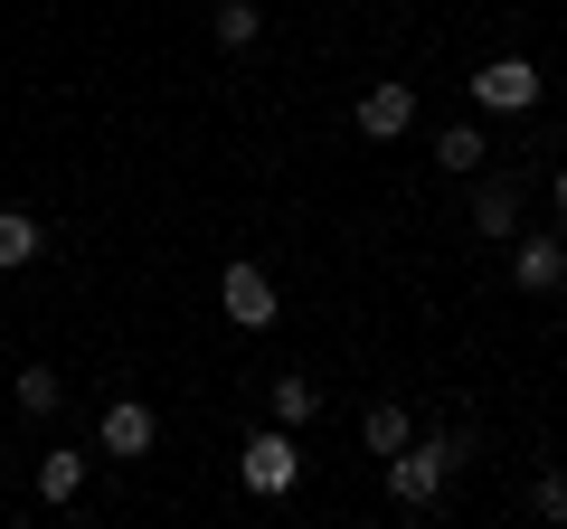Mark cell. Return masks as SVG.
Masks as SVG:
<instances>
[{"mask_svg":"<svg viewBox=\"0 0 567 529\" xmlns=\"http://www.w3.org/2000/svg\"><path fill=\"white\" fill-rule=\"evenodd\" d=\"M473 464V435L445 426V435H416V445L388 454V491H398V510H435L445 501V483Z\"/></svg>","mask_w":567,"mask_h":529,"instance_id":"cell-1","label":"cell"},{"mask_svg":"<svg viewBox=\"0 0 567 529\" xmlns=\"http://www.w3.org/2000/svg\"><path fill=\"white\" fill-rule=\"evenodd\" d=\"M237 473H246V491H256V501H284V491L303 483V445H293V426H265V435H246Z\"/></svg>","mask_w":567,"mask_h":529,"instance_id":"cell-2","label":"cell"},{"mask_svg":"<svg viewBox=\"0 0 567 529\" xmlns=\"http://www.w3.org/2000/svg\"><path fill=\"white\" fill-rule=\"evenodd\" d=\"M539 66L529 58H483L473 66V114H539Z\"/></svg>","mask_w":567,"mask_h":529,"instance_id":"cell-3","label":"cell"},{"mask_svg":"<svg viewBox=\"0 0 567 529\" xmlns=\"http://www.w3.org/2000/svg\"><path fill=\"white\" fill-rule=\"evenodd\" d=\"M218 312H227L237 331H275V322H284V303H275V274L237 256V264L218 274Z\"/></svg>","mask_w":567,"mask_h":529,"instance_id":"cell-4","label":"cell"},{"mask_svg":"<svg viewBox=\"0 0 567 529\" xmlns=\"http://www.w3.org/2000/svg\"><path fill=\"white\" fill-rule=\"evenodd\" d=\"M152 435H162V416L142 407V397H114V407L95 416V445L114 454V464H142V454H152Z\"/></svg>","mask_w":567,"mask_h":529,"instance_id":"cell-5","label":"cell"},{"mask_svg":"<svg viewBox=\"0 0 567 529\" xmlns=\"http://www.w3.org/2000/svg\"><path fill=\"white\" fill-rule=\"evenodd\" d=\"M511 284L520 293H558L567 284V237H548V227L539 237H511Z\"/></svg>","mask_w":567,"mask_h":529,"instance_id":"cell-6","label":"cell"},{"mask_svg":"<svg viewBox=\"0 0 567 529\" xmlns=\"http://www.w3.org/2000/svg\"><path fill=\"white\" fill-rule=\"evenodd\" d=\"M473 237L483 246L520 237V180H473Z\"/></svg>","mask_w":567,"mask_h":529,"instance_id":"cell-7","label":"cell"},{"mask_svg":"<svg viewBox=\"0 0 567 529\" xmlns=\"http://www.w3.org/2000/svg\"><path fill=\"white\" fill-rule=\"evenodd\" d=\"M416 123V85H360V133L369 143H398Z\"/></svg>","mask_w":567,"mask_h":529,"instance_id":"cell-8","label":"cell"},{"mask_svg":"<svg viewBox=\"0 0 567 529\" xmlns=\"http://www.w3.org/2000/svg\"><path fill=\"white\" fill-rule=\"evenodd\" d=\"M85 464H95V454H85V445H48L39 454V501H76V491H85Z\"/></svg>","mask_w":567,"mask_h":529,"instance_id":"cell-9","label":"cell"},{"mask_svg":"<svg viewBox=\"0 0 567 529\" xmlns=\"http://www.w3.org/2000/svg\"><path fill=\"white\" fill-rule=\"evenodd\" d=\"M483 162H492V133H483V123H445V133H435V170H454V180H473Z\"/></svg>","mask_w":567,"mask_h":529,"instance_id":"cell-10","label":"cell"},{"mask_svg":"<svg viewBox=\"0 0 567 529\" xmlns=\"http://www.w3.org/2000/svg\"><path fill=\"white\" fill-rule=\"evenodd\" d=\"M39 246H48V227L29 218V208H0V274H20V264H39Z\"/></svg>","mask_w":567,"mask_h":529,"instance_id":"cell-11","label":"cell"},{"mask_svg":"<svg viewBox=\"0 0 567 529\" xmlns=\"http://www.w3.org/2000/svg\"><path fill=\"white\" fill-rule=\"evenodd\" d=\"M360 435H369V454H379V464H388V454H398V445H416V416H406L398 397H379V407L360 416Z\"/></svg>","mask_w":567,"mask_h":529,"instance_id":"cell-12","label":"cell"},{"mask_svg":"<svg viewBox=\"0 0 567 529\" xmlns=\"http://www.w3.org/2000/svg\"><path fill=\"white\" fill-rule=\"evenodd\" d=\"M58 407H66L58 369H48V360H29V369H20V416H58Z\"/></svg>","mask_w":567,"mask_h":529,"instance_id":"cell-13","label":"cell"},{"mask_svg":"<svg viewBox=\"0 0 567 529\" xmlns=\"http://www.w3.org/2000/svg\"><path fill=\"white\" fill-rule=\"evenodd\" d=\"M265 397H275V426H312V407H322V387H312V378H275Z\"/></svg>","mask_w":567,"mask_h":529,"instance_id":"cell-14","label":"cell"},{"mask_svg":"<svg viewBox=\"0 0 567 529\" xmlns=\"http://www.w3.org/2000/svg\"><path fill=\"white\" fill-rule=\"evenodd\" d=\"M265 39V10L256 0H218V48H256Z\"/></svg>","mask_w":567,"mask_h":529,"instance_id":"cell-15","label":"cell"},{"mask_svg":"<svg viewBox=\"0 0 567 529\" xmlns=\"http://www.w3.org/2000/svg\"><path fill=\"white\" fill-rule=\"evenodd\" d=\"M529 510H539V520H567V473H539V483H529Z\"/></svg>","mask_w":567,"mask_h":529,"instance_id":"cell-16","label":"cell"},{"mask_svg":"<svg viewBox=\"0 0 567 529\" xmlns=\"http://www.w3.org/2000/svg\"><path fill=\"white\" fill-rule=\"evenodd\" d=\"M548 199H558V218H567V162H558V170H548Z\"/></svg>","mask_w":567,"mask_h":529,"instance_id":"cell-17","label":"cell"},{"mask_svg":"<svg viewBox=\"0 0 567 529\" xmlns=\"http://www.w3.org/2000/svg\"><path fill=\"white\" fill-rule=\"evenodd\" d=\"M0 501H10V483H0Z\"/></svg>","mask_w":567,"mask_h":529,"instance_id":"cell-18","label":"cell"}]
</instances>
